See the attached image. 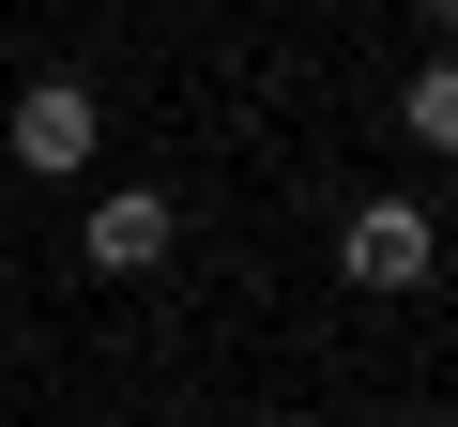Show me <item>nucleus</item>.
Segmentation results:
<instances>
[{
	"label": "nucleus",
	"mask_w": 458,
	"mask_h": 427,
	"mask_svg": "<svg viewBox=\"0 0 458 427\" xmlns=\"http://www.w3.org/2000/svg\"><path fill=\"white\" fill-rule=\"evenodd\" d=\"M168 245H183L168 183H107V198H92V230H77V260H92V275H153Z\"/></svg>",
	"instance_id": "3"
},
{
	"label": "nucleus",
	"mask_w": 458,
	"mask_h": 427,
	"mask_svg": "<svg viewBox=\"0 0 458 427\" xmlns=\"http://www.w3.org/2000/svg\"><path fill=\"white\" fill-rule=\"evenodd\" d=\"M397 122H412V153H443V138H458V77H443V62H428V77H412V92H397Z\"/></svg>",
	"instance_id": "4"
},
{
	"label": "nucleus",
	"mask_w": 458,
	"mask_h": 427,
	"mask_svg": "<svg viewBox=\"0 0 458 427\" xmlns=\"http://www.w3.org/2000/svg\"><path fill=\"white\" fill-rule=\"evenodd\" d=\"M92 153H107V107H92L77 77H31V92H16V168H47V183H77Z\"/></svg>",
	"instance_id": "2"
},
{
	"label": "nucleus",
	"mask_w": 458,
	"mask_h": 427,
	"mask_svg": "<svg viewBox=\"0 0 458 427\" xmlns=\"http://www.w3.org/2000/svg\"><path fill=\"white\" fill-rule=\"evenodd\" d=\"M428 260H443L428 198H367L352 230H336V275H352V290H428Z\"/></svg>",
	"instance_id": "1"
}]
</instances>
